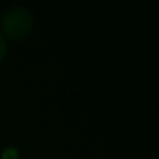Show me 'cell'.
Wrapping results in <instances>:
<instances>
[{"label": "cell", "mask_w": 159, "mask_h": 159, "mask_svg": "<svg viewBox=\"0 0 159 159\" xmlns=\"http://www.w3.org/2000/svg\"><path fill=\"white\" fill-rule=\"evenodd\" d=\"M33 27L31 14L24 8H13L3 14L2 28L3 33L11 39H22L25 38Z\"/></svg>", "instance_id": "6da1fadb"}, {"label": "cell", "mask_w": 159, "mask_h": 159, "mask_svg": "<svg viewBox=\"0 0 159 159\" xmlns=\"http://www.w3.org/2000/svg\"><path fill=\"white\" fill-rule=\"evenodd\" d=\"M7 53V41L3 38V34H0V59H2Z\"/></svg>", "instance_id": "7a4b0ae2"}]
</instances>
